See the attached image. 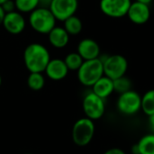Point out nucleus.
I'll return each instance as SVG.
<instances>
[{
  "label": "nucleus",
  "instance_id": "nucleus-1",
  "mask_svg": "<svg viewBox=\"0 0 154 154\" xmlns=\"http://www.w3.org/2000/svg\"><path fill=\"white\" fill-rule=\"evenodd\" d=\"M50 60L51 54L48 49L41 43H30L23 51V62L30 73L44 72Z\"/></svg>",
  "mask_w": 154,
  "mask_h": 154
},
{
  "label": "nucleus",
  "instance_id": "nucleus-2",
  "mask_svg": "<svg viewBox=\"0 0 154 154\" xmlns=\"http://www.w3.org/2000/svg\"><path fill=\"white\" fill-rule=\"evenodd\" d=\"M56 18L49 8L37 7L29 14V23L31 28L40 33L47 34L56 26Z\"/></svg>",
  "mask_w": 154,
  "mask_h": 154
},
{
  "label": "nucleus",
  "instance_id": "nucleus-3",
  "mask_svg": "<svg viewBox=\"0 0 154 154\" xmlns=\"http://www.w3.org/2000/svg\"><path fill=\"white\" fill-rule=\"evenodd\" d=\"M103 76L104 68L100 58L84 60L78 70V79L79 82L86 87H92Z\"/></svg>",
  "mask_w": 154,
  "mask_h": 154
},
{
  "label": "nucleus",
  "instance_id": "nucleus-4",
  "mask_svg": "<svg viewBox=\"0 0 154 154\" xmlns=\"http://www.w3.org/2000/svg\"><path fill=\"white\" fill-rule=\"evenodd\" d=\"M95 134L94 121L88 118L79 119L72 128V140L78 146L83 147L88 145L93 139Z\"/></svg>",
  "mask_w": 154,
  "mask_h": 154
},
{
  "label": "nucleus",
  "instance_id": "nucleus-5",
  "mask_svg": "<svg viewBox=\"0 0 154 154\" xmlns=\"http://www.w3.org/2000/svg\"><path fill=\"white\" fill-rule=\"evenodd\" d=\"M104 68V75L115 80L118 78L125 76L128 69V61L123 55L114 54L101 59Z\"/></svg>",
  "mask_w": 154,
  "mask_h": 154
},
{
  "label": "nucleus",
  "instance_id": "nucleus-6",
  "mask_svg": "<svg viewBox=\"0 0 154 154\" xmlns=\"http://www.w3.org/2000/svg\"><path fill=\"white\" fill-rule=\"evenodd\" d=\"M82 107L86 117L93 121L100 119L104 116L106 110L105 99L99 97L93 92H90L85 96Z\"/></svg>",
  "mask_w": 154,
  "mask_h": 154
},
{
  "label": "nucleus",
  "instance_id": "nucleus-7",
  "mask_svg": "<svg viewBox=\"0 0 154 154\" xmlns=\"http://www.w3.org/2000/svg\"><path fill=\"white\" fill-rule=\"evenodd\" d=\"M142 97L134 90L121 94L117 100V109L124 115L132 116L141 110Z\"/></svg>",
  "mask_w": 154,
  "mask_h": 154
},
{
  "label": "nucleus",
  "instance_id": "nucleus-8",
  "mask_svg": "<svg viewBox=\"0 0 154 154\" xmlns=\"http://www.w3.org/2000/svg\"><path fill=\"white\" fill-rule=\"evenodd\" d=\"M78 7V0H52L49 9L57 21L64 22L67 18L75 15Z\"/></svg>",
  "mask_w": 154,
  "mask_h": 154
},
{
  "label": "nucleus",
  "instance_id": "nucleus-9",
  "mask_svg": "<svg viewBox=\"0 0 154 154\" xmlns=\"http://www.w3.org/2000/svg\"><path fill=\"white\" fill-rule=\"evenodd\" d=\"M131 4V0H100L99 6L105 15L121 18L127 14Z\"/></svg>",
  "mask_w": 154,
  "mask_h": 154
},
{
  "label": "nucleus",
  "instance_id": "nucleus-10",
  "mask_svg": "<svg viewBox=\"0 0 154 154\" xmlns=\"http://www.w3.org/2000/svg\"><path fill=\"white\" fill-rule=\"evenodd\" d=\"M2 25L7 32L16 35L23 32L26 26V22L20 12L14 11L5 14Z\"/></svg>",
  "mask_w": 154,
  "mask_h": 154
},
{
  "label": "nucleus",
  "instance_id": "nucleus-11",
  "mask_svg": "<svg viewBox=\"0 0 154 154\" xmlns=\"http://www.w3.org/2000/svg\"><path fill=\"white\" fill-rule=\"evenodd\" d=\"M130 21L135 24L146 23L151 16V10L149 5L134 1L131 4L127 14Z\"/></svg>",
  "mask_w": 154,
  "mask_h": 154
},
{
  "label": "nucleus",
  "instance_id": "nucleus-12",
  "mask_svg": "<svg viewBox=\"0 0 154 154\" xmlns=\"http://www.w3.org/2000/svg\"><path fill=\"white\" fill-rule=\"evenodd\" d=\"M77 52L84 60H90L99 58L100 47L98 43L93 39L86 38L81 40L77 48Z\"/></svg>",
  "mask_w": 154,
  "mask_h": 154
},
{
  "label": "nucleus",
  "instance_id": "nucleus-13",
  "mask_svg": "<svg viewBox=\"0 0 154 154\" xmlns=\"http://www.w3.org/2000/svg\"><path fill=\"white\" fill-rule=\"evenodd\" d=\"M69 71V70L67 68L64 60L60 59H51L44 70L49 79L56 81L65 79Z\"/></svg>",
  "mask_w": 154,
  "mask_h": 154
},
{
  "label": "nucleus",
  "instance_id": "nucleus-14",
  "mask_svg": "<svg viewBox=\"0 0 154 154\" xmlns=\"http://www.w3.org/2000/svg\"><path fill=\"white\" fill-rule=\"evenodd\" d=\"M48 40L51 45L56 49L65 48L69 42V34L61 26H55L49 33Z\"/></svg>",
  "mask_w": 154,
  "mask_h": 154
},
{
  "label": "nucleus",
  "instance_id": "nucleus-15",
  "mask_svg": "<svg viewBox=\"0 0 154 154\" xmlns=\"http://www.w3.org/2000/svg\"><path fill=\"white\" fill-rule=\"evenodd\" d=\"M92 92L99 97L106 99L113 92H115L113 80L104 75L92 86Z\"/></svg>",
  "mask_w": 154,
  "mask_h": 154
},
{
  "label": "nucleus",
  "instance_id": "nucleus-16",
  "mask_svg": "<svg viewBox=\"0 0 154 154\" xmlns=\"http://www.w3.org/2000/svg\"><path fill=\"white\" fill-rule=\"evenodd\" d=\"M134 154H154V134H149L140 139V141L132 147Z\"/></svg>",
  "mask_w": 154,
  "mask_h": 154
},
{
  "label": "nucleus",
  "instance_id": "nucleus-17",
  "mask_svg": "<svg viewBox=\"0 0 154 154\" xmlns=\"http://www.w3.org/2000/svg\"><path fill=\"white\" fill-rule=\"evenodd\" d=\"M63 23H64L63 28L69 34V36L79 34L83 29V24L81 20L76 15H72L67 18Z\"/></svg>",
  "mask_w": 154,
  "mask_h": 154
},
{
  "label": "nucleus",
  "instance_id": "nucleus-18",
  "mask_svg": "<svg viewBox=\"0 0 154 154\" xmlns=\"http://www.w3.org/2000/svg\"><path fill=\"white\" fill-rule=\"evenodd\" d=\"M141 109L148 116L154 115V89L148 90L142 97Z\"/></svg>",
  "mask_w": 154,
  "mask_h": 154
},
{
  "label": "nucleus",
  "instance_id": "nucleus-19",
  "mask_svg": "<svg viewBox=\"0 0 154 154\" xmlns=\"http://www.w3.org/2000/svg\"><path fill=\"white\" fill-rule=\"evenodd\" d=\"M28 87L33 91H39L43 88L45 85V79L42 73L31 72L27 79Z\"/></svg>",
  "mask_w": 154,
  "mask_h": 154
},
{
  "label": "nucleus",
  "instance_id": "nucleus-20",
  "mask_svg": "<svg viewBox=\"0 0 154 154\" xmlns=\"http://www.w3.org/2000/svg\"><path fill=\"white\" fill-rule=\"evenodd\" d=\"M63 60L69 70H73V71H78L84 62V60L78 52L69 53Z\"/></svg>",
  "mask_w": 154,
  "mask_h": 154
},
{
  "label": "nucleus",
  "instance_id": "nucleus-21",
  "mask_svg": "<svg viewBox=\"0 0 154 154\" xmlns=\"http://www.w3.org/2000/svg\"><path fill=\"white\" fill-rule=\"evenodd\" d=\"M15 8L21 14L31 13L39 7V0H14Z\"/></svg>",
  "mask_w": 154,
  "mask_h": 154
},
{
  "label": "nucleus",
  "instance_id": "nucleus-22",
  "mask_svg": "<svg viewBox=\"0 0 154 154\" xmlns=\"http://www.w3.org/2000/svg\"><path fill=\"white\" fill-rule=\"evenodd\" d=\"M113 82H114V91L116 93H119L120 95L129 90H132V86H133L132 81L126 76L118 78L113 80Z\"/></svg>",
  "mask_w": 154,
  "mask_h": 154
},
{
  "label": "nucleus",
  "instance_id": "nucleus-23",
  "mask_svg": "<svg viewBox=\"0 0 154 154\" xmlns=\"http://www.w3.org/2000/svg\"><path fill=\"white\" fill-rule=\"evenodd\" d=\"M2 8L4 9L5 13V14H8V13H11V12H14L15 11V5H14V0H6L5 2H4L2 5H1Z\"/></svg>",
  "mask_w": 154,
  "mask_h": 154
},
{
  "label": "nucleus",
  "instance_id": "nucleus-24",
  "mask_svg": "<svg viewBox=\"0 0 154 154\" xmlns=\"http://www.w3.org/2000/svg\"><path fill=\"white\" fill-rule=\"evenodd\" d=\"M104 154H125V152L119 148H111L106 152H105Z\"/></svg>",
  "mask_w": 154,
  "mask_h": 154
},
{
  "label": "nucleus",
  "instance_id": "nucleus-25",
  "mask_svg": "<svg viewBox=\"0 0 154 154\" xmlns=\"http://www.w3.org/2000/svg\"><path fill=\"white\" fill-rule=\"evenodd\" d=\"M52 0H39V7L49 8Z\"/></svg>",
  "mask_w": 154,
  "mask_h": 154
},
{
  "label": "nucleus",
  "instance_id": "nucleus-26",
  "mask_svg": "<svg viewBox=\"0 0 154 154\" xmlns=\"http://www.w3.org/2000/svg\"><path fill=\"white\" fill-rule=\"evenodd\" d=\"M149 125H150V129L152 131V134H154V115L149 116Z\"/></svg>",
  "mask_w": 154,
  "mask_h": 154
},
{
  "label": "nucleus",
  "instance_id": "nucleus-27",
  "mask_svg": "<svg viewBox=\"0 0 154 154\" xmlns=\"http://www.w3.org/2000/svg\"><path fill=\"white\" fill-rule=\"evenodd\" d=\"M5 16V13L4 11V9L2 8V6L0 5V25L3 24V21H4Z\"/></svg>",
  "mask_w": 154,
  "mask_h": 154
},
{
  "label": "nucleus",
  "instance_id": "nucleus-28",
  "mask_svg": "<svg viewBox=\"0 0 154 154\" xmlns=\"http://www.w3.org/2000/svg\"><path fill=\"white\" fill-rule=\"evenodd\" d=\"M138 2H141V3H143V4H146V5H149L151 2H152V0H136Z\"/></svg>",
  "mask_w": 154,
  "mask_h": 154
},
{
  "label": "nucleus",
  "instance_id": "nucleus-29",
  "mask_svg": "<svg viewBox=\"0 0 154 154\" xmlns=\"http://www.w3.org/2000/svg\"><path fill=\"white\" fill-rule=\"evenodd\" d=\"M5 1H6V0H0V5H1L4 2H5Z\"/></svg>",
  "mask_w": 154,
  "mask_h": 154
},
{
  "label": "nucleus",
  "instance_id": "nucleus-30",
  "mask_svg": "<svg viewBox=\"0 0 154 154\" xmlns=\"http://www.w3.org/2000/svg\"><path fill=\"white\" fill-rule=\"evenodd\" d=\"M1 84H2V77L0 75V86H1Z\"/></svg>",
  "mask_w": 154,
  "mask_h": 154
},
{
  "label": "nucleus",
  "instance_id": "nucleus-31",
  "mask_svg": "<svg viewBox=\"0 0 154 154\" xmlns=\"http://www.w3.org/2000/svg\"><path fill=\"white\" fill-rule=\"evenodd\" d=\"M24 154H32V153H24Z\"/></svg>",
  "mask_w": 154,
  "mask_h": 154
}]
</instances>
